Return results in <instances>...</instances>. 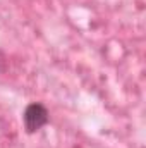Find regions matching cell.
<instances>
[{
  "label": "cell",
  "instance_id": "6da1fadb",
  "mask_svg": "<svg viewBox=\"0 0 146 148\" xmlns=\"http://www.w3.org/2000/svg\"><path fill=\"white\" fill-rule=\"evenodd\" d=\"M23 122H24V127H26L28 133H36V131H40L48 122V110H46V107L43 103H38V102L29 103L24 109Z\"/></svg>",
  "mask_w": 146,
  "mask_h": 148
}]
</instances>
